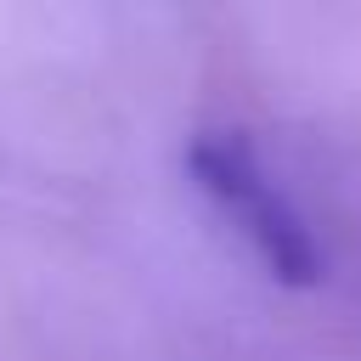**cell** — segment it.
I'll use <instances>...</instances> for the list:
<instances>
[{"instance_id":"6da1fadb","label":"cell","mask_w":361,"mask_h":361,"mask_svg":"<svg viewBox=\"0 0 361 361\" xmlns=\"http://www.w3.org/2000/svg\"><path fill=\"white\" fill-rule=\"evenodd\" d=\"M192 180L203 186V197L248 237V248L265 259V271L288 288H310L327 276V254L316 243V231L305 226V214L293 209V197L259 169L254 147L237 130H203L186 152Z\"/></svg>"}]
</instances>
